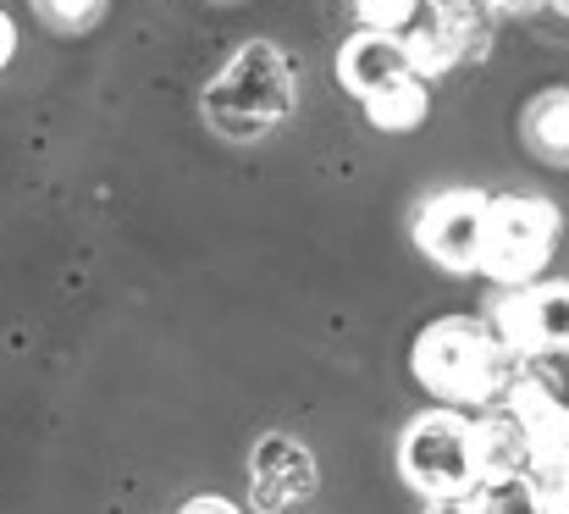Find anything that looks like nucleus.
I'll use <instances>...</instances> for the list:
<instances>
[{
	"instance_id": "obj_1",
	"label": "nucleus",
	"mask_w": 569,
	"mask_h": 514,
	"mask_svg": "<svg viewBox=\"0 0 569 514\" xmlns=\"http://www.w3.org/2000/svg\"><path fill=\"white\" fill-rule=\"evenodd\" d=\"M415 382L437 398V404H453V409H487L503 398L509 376H515V354L492 338L487 322H470V316H448V322H431L420 338H415Z\"/></svg>"
},
{
	"instance_id": "obj_2",
	"label": "nucleus",
	"mask_w": 569,
	"mask_h": 514,
	"mask_svg": "<svg viewBox=\"0 0 569 514\" xmlns=\"http://www.w3.org/2000/svg\"><path fill=\"white\" fill-rule=\"evenodd\" d=\"M553 249H559V205L537 194H492L481 233V277H492L498 288L542 283Z\"/></svg>"
},
{
	"instance_id": "obj_3",
	"label": "nucleus",
	"mask_w": 569,
	"mask_h": 514,
	"mask_svg": "<svg viewBox=\"0 0 569 514\" xmlns=\"http://www.w3.org/2000/svg\"><path fill=\"white\" fill-rule=\"evenodd\" d=\"M398 476L420 498H453L476 493V459H470V415L465 409H426L398 437Z\"/></svg>"
},
{
	"instance_id": "obj_4",
	"label": "nucleus",
	"mask_w": 569,
	"mask_h": 514,
	"mask_svg": "<svg viewBox=\"0 0 569 514\" xmlns=\"http://www.w3.org/2000/svg\"><path fill=\"white\" fill-rule=\"evenodd\" d=\"M266 50L271 45H249L216 83H210V122L221 128V134H232V139H254V134H266L277 117H288V67H277L260 89H254V78H260V67H266Z\"/></svg>"
},
{
	"instance_id": "obj_5",
	"label": "nucleus",
	"mask_w": 569,
	"mask_h": 514,
	"mask_svg": "<svg viewBox=\"0 0 569 514\" xmlns=\"http://www.w3.org/2000/svg\"><path fill=\"white\" fill-rule=\"evenodd\" d=\"M487 205L492 194L481 188H448L420 205L415 216V244L426 260L448 271H481V233H487Z\"/></svg>"
},
{
	"instance_id": "obj_6",
	"label": "nucleus",
	"mask_w": 569,
	"mask_h": 514,
	"mask_svg": "<svg viewBox=\"0 0 569 514\" xmlns=\"http://www.w3.org/2000/svg\"><path fill=\"white\" fill-rule=\"evenodd\" d=\"M498 404L520 421V432L531 443V459L569 448V404H565V393H559V382L542 370V359L515 365V376H509V387H503Z\"/></svg>"
},
{
	"instance_id": "obj_7",
	"label": "nucleus",
	"mask_w": 569,
	"mask_h": 514,
	"mask_svg": "<svg viewBox=\"0 0 569 514\" xmlns=\"http://www.w3.org/2000/svg\"><path fill=\"white\" fill-rule=\"evenodd\" d=\"M403 78H420L415 72V56H409V33H381V28H360L338 45V83L355 95V100H371L381 89L403 83Z\"/></svg>"
},
{
	"instance_id": "obj_8",
	"label": "nucleus",
	"mask_w": 569,
	"mask_h": 514,
	"mask_svg": "<svg viewBox=\"0 0 569 514\" xmlns=\"http://www.w3.org/2000/svg\"><path fill=\"white\" fill-rule=\"evenodd\" d=\"M470 459H476V487L487 493H509L526 482L531 443L503 404H487L481 415H470Z\"/></svg>"
},
{
	"instance_id": "obj_9",
	"label": "nucleus",
	"mask_w": 569,
	"mask_h": 514,
	"mask_svg": "<svg viewBox=\"0 0 569 514\" xmlns=\"http://www.w3.org/2000/svg\"><path fill=\"white\" fill-rule=\"evenodd\" d=\"M249 476H254V498H260L266 510H277V504H299V498L316 487V465H310V454H305L299 443H288V437H266V443L254 448Z\"/></svg>"
},
{
	"instance_id": "obj_10",
	"label": "nucleus",
	"mask_w": 569,
	"mask_h": 514,
	"mask_svg": "<svg viewBox=\"0 0 569 514\" xmlns=\"http://www.w3.org/2000/svg\"><path fill=\"white\" fill-rule=\"evenodd\" d=\"M526 310H531L537 359L569 354V283H526Z\"/></svg>"
},
{
	"instance_id": "obj_11",
	"label": "nucleus",
	"mask_w": 569,
	"mask_h": 514,
	"mask_svg": "<svg viewBox=\"0 0 569 514\" xmlns=\"http://www.w3.org/2000/svg\"><path fill=\"white\" fill-rule=\"evenodd\" d=\"M360 106H366L371 128H381V134H409V128H420L426 111H431V100H426V78H403V83L381 89V95L360 100Z\"/></svg>"
},
{
	"instance_id": "obj_12",
	"label": "nucleus",
	"mask_w": 569,
	"mask_h": 514,
	"mask_svg": "<svg viewBox=\"0 0 569 514\" xmlns=\"http://www.w3.org/2000/svg\"><path fill=\"white\" fill-rule=\"evenodd\" d=\"M520 493H526V510L531 514H569V448L537 454L526 482H520Z\"/></svg>"
},
{
	"instance_id": "obj_13",
	"label": "nucleus",
	"mask_w": 569,
	"mask_h": 514,
	"mask_svg": "<svg viewBox=\"0 0 569 514\" xmlns=\"http://www.w3.org/2000/svg\"><path fill=\"white\" fill-rule=\"evenodd\" d=\"M531 139L548 161H569V95H542L531 111Z\"/></svg>"
},
{
	"instance_id": "obj_14",
	"label": "nucleus",
	"mask_w": 569,
	"mask_h": 514,
	"mask_svg": "<svg viewBox=\"0 0 569 514\" xmlns=\"http://www.w3.org/2000/svg\"><path fill=\"white\" fill-rule=\"evenodd\" d=\"M426 0H355L360 28H381V33H409L420 22Z\"/></svg>"
},
{
	"instance_id": "obj_15",
	"label": "nucleus",
	"mask_w": 569,
	"mask_h": 514,
	"mask_svg": "<svg viewBox=\"0 0 569 514\" xmlns=\"http://www.w3.org/2000/svg\"><path fill=\"white\" fill-rule=\"evenodd\" d=\"M498 510V493L476 487V493H453V498H431L426 514H492Z\"/></svg>"
},
{
	"instance_id": "obj_16",
	"label": "nucleus",
	"mask_w": 569,
	"mask_h": 514,
	"mask_svg": "<svg viewBox=\"0 0 569 514\" xmlns=\"http://www.w3.org/2000/svg\"><path fill=\"white\" fill-rule=\"evenodd\" d=\"M50 22H61V28H83V22H94V11H100V0H33Z\"/></svg>"
},
{
	"instance_id": "obj_17",
	"label": "nucleus",
	"mask_w": 569,
	"mask_h": 514,
	"mask_svg": "<svg viewBox=\"0 0 569 514\" xmlns=\"http://www.w3.org/2000/svg\"><path fill=\"white\" fill-rule=\"evenodd\" d=\"M178 514H243L238 504H227V498H210V493H199V498H189Z\"/></svg>"
},
{
	"instance_id": "obj_18",
	"label": "nucleus",
	"mask_w": 569,
	"mask_h": 514,
	"mask_svg": "<svg viewBox=\"0 0 569 514\" xmlns=\"http://www.w3.org/2000/svg\"><path fill=\"white\" fill-rule=\"evenodd\" d=\"M11 50H17V28H11V17L0 11V72H6V61H11Z\"/></svg>"
},
{
	"instance_id": "obj_19",
	"label": "nucleus",
	"mask_w": 569,
	"mask_h": 514,
	"mask_svg": "<svg viewBox=\"0 0 569 514\" xmlns=\"http://www.w3.org/2000/svg\"><path fill=\"white\" fill-rule=\"evenodd\" d=\"M553 6H565V11H569V0H553Z\"/></svg>"
},
{
	"instance_id": "obj_20",
	"label": "nucleus",
	"mask_w": 569,
	"mask_h": 514,
	"mask_svg": "<svg viewBox=\"0 0 569 514\" xmlns=\"http://www.w3.org/2000/svg\"><path fill=\"white\" fill-rule=\"evenodd\" d=\"M492 514H515V510H492Z\"/></svg>"
},
{
	"instance_id": "obj_21",
	"label": "nucleus",
	"mask_w": 569,
	"mask_h": 514,
	"mask_svg": "<svg viewBox=\"0 0 569 514\" xmlns=\"http://www.w3.org/2000/svg\"><path fill=\"white\" fill-rule=\"evenodd\" d=\"M437 6H448V0H437Z\"/></svg>"
},
{
	"instance_id": "obj_22",
	"label": "nucleus",
	"mask_w": 569,
	"mask_h": 514,
	"mask_svg": "<svg viewBox=\"0 0 569 514\" xmlns=\"http://www.w3.org/2000/svg\"><path fill=\"white\" fill-rule=\"evenodd\" d=\"M254 514H266V510H254Z\"/></svg>"
},
{
	"instance_id": "obj_23",
	"label": "nucleus",
	"mask_w": 569,
	"mask_h": 514,
	"mask_svg": "<svg viewBox=\"0 0 569 514\" xmlns=\"http://www.w3.org/2000/svg\"><path fill=\"white\" fill-rule=\"evenodd\" d=\"M565 95H569V89H565Z\"/></svg>"
}]
</instances>
